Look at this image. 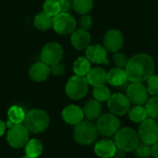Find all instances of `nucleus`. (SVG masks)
Masks as SVG:
<instances>
[{"mask_svg": "<svg viewBox=\"0 0 158 158\" xmlns=\"http://www.w3.org/2000/svg\"><path fill=\"white\" fill-rule=\"evenodd\" d=\"M140 140L146 144H155L158 142V123L154 118H146L139 127Z\"/></svg>", "mask_w": 158, "mask_h": 158, "instance_id": "obj_8", "label": "nucleus"}, {"mask_svg": "<svg viewBox=\"0 0 158 158\" xmlns=\"http://www.w3.org/2000/svg\"><path fill=\"white\" fill-rule=\"evenodd\" d=\"M44 12L54 18L57 14L61 12L60 10V6L57 0H45L43 6Z\"/></svg>", "mask_w": 158, "mask_h": 158, "instance_id": "obj_28", "label": "nucleus"}, {"mask_svg": "<svg viewBox=\"0 0 158 158\" xmlns=\"http://www.w3.org/2000/svg\"><path fill=\"white\" fill-rule=\"evenodd\" d=\"M21 158H31V157H29V156H23V157Z\"/></svg>", "mask_w": 158, "mask_h": 158, "instance_id": "obj_40", "label": "nucleus"}, {"mask_svg": "<svg viewBox=\"0 0 158 158\" xmlns=\"http://www.w3.org/2000/svg\"><path fill=\"white\" fill-rule=\"evenodd\" d=\"M88 83L94 87L99 85H105L106 82V72L101 68H93L85 76Z\"/></svg>", "mask_w": 158, "mask_h": 158, "instance_id": "obj_21", "label": "nucleus"}, {"mask_svg": "<svg viewBox=\"0 0 158 158\" xmlns=\"http://www.w3.org/2000/svg\"><path fill=\"white\" fill-rule=\"evenodd\" d=\"M128 81L127 74L125 69H119V68H115L110 69L106 73V82L109 84L119 87L121 85H124Z\"/></svg>", "mask_w": 158, "mask_h": 158, "instance_id": "obj_19", "label": "nucleus"}, {"mask_svg": "<svg viewBox=\"0 0 158 158\" xmlns=\"http://www.w3.org/2000/svg\"><path fill=\"white\" fill-rule=\"evenodd\" d=\"M43 149V143L38 139H30L25 144V154L29 157L37 158L40 156Z\"/></svg>", "mask_w": 158, "mask_h": 158, "instance_id": "obj_22", "label": "nucleus"}, {"mask_svg": "<svg viewBox=\"0 0 158 158\" xmlns=\"http://www.w3.org/2000/svg\"><path fill=\"white\" fill-rule=\"evenodd\" d=\"M24 126L30 133L38 134L47 130L50 122L48 114L42 109H32L26 113Z\"/></svg>", "mask_w": 158, "mask_h": 158, "instance_id": "obj_2", "label": "nucleus"}, {"mask_svg": "<svg viewBox=\"0 0 158 158\" xmlns=\"http://www.w3.org/2000/svg\"><path fill=\"white\" fill-rule=\"evenodd\" d=\"M86 58L94 64H109V61L107 59V53L106 49L100 45V44H94L89 45L86 48Z\"/></svg>", "mask_w": 158, "mask_h": 158, "instance_id": "obj_14", "label": "nucleus"}, {"mask_svg": "<svg viewBox=\"0 0 158 158\" xmlns=\"http://www.w3.org/2000/svg\"><path fill=\"white\" fill-rule=\"evenodd\" d=\"M33 23H34V26L38 30L46 31L52 27L53 18L51 16H49L48 14H46L45 12L42 11L35 16Z\"/></svg>", "mask_w": 158, "mask_h": 158, "instance_id": "obj_23", "label": "nucleus"}, {"mask_svg": "<svg viewBox=\"0 0 158 158\" xmlns=\"http://www.w3.org/2000/svg\"><path fill=\"white\" fill-rule=\"evenodd\" d=\"M77 26V21L69 12H60L53 18L52 27L54 31L61 35L72 33Z\"/></svg>", "mask_w": 158, "mask_h": 158, "instance_id": "obj_6", "label": "nucleus"}, {"mask_svg": "<svg viewBox=\"0 0 158 158\" xmlns=\"http://www.w3.org/2000/svg\"><path fill=\"white\" fill-rule=\"evenodd\" d=\"M93 94H94V99H96L99 102L107 101L109 99V97L111 96L109 89L107 87H106L105 85L95 86L93 90Z\"/></svg>", "mask_w": 158, "mask_h": 158, "instance_id": "obj_29", "label": "nucleus"}, {"mask_svg": "<svg viewBox=\"0 0 158 158\" xmlns=\"http://www.w3.org/2000/svg\"><path fill=\"white\" fill-rule=\"evenodd\" d=\"M113 61H114L115 65L117 66V68L125 69V68L127 67V64L129 62V58L127 57V56L124 53L116 52L115 55L113 56Z\"/></svg>", "mask_w": 158, "mask_h": 158, "instance_id": "obj_32", "label": "nucleus"}, {"mask_svg": "<svg viewBox=\"0 0 158 158\" xmlns=\"http://www.w3.org/2000/svg\"><path fill=\"white\" fill-rule=\"evenodd\" d=\"M125 71L128 81L131 82H143L154 74L155 63L150 56L138 54L129 59Z\"/></svg>", "mask_w": 158, "mask_h": 158, "instance_id": "obj_1", "label": "nucleus"}, {"mask_svg": "<svg viewBox=\"0 0 158 158\" xmlns=\"http://www.w3.org/2000/svg\"><path fill=\"white\" fill-rule=\"evenodd\" d=\"M84 114L82 109L75 105H69L66 106L62 111L63 120L69 125H77L83 120Z\"/></svg>", "mask_w": 158, "mask_h": 158, "instance_id": "obj_15", "label": "nucleus"}, {"mask_svg": "<svg viewBox=\"0 0 158 158\" xmlns=\"http://www.w3.org/2000/svg\"><path fill=\"white\" fill-rule=\"evenodd\" d=\"M107 106L109 110L118 116L126 115L131 109V102L126 95L120 93L112 94L107 100Z\"/></svg>", "mask_w": 158, "mask_h": 158, "instance_id": "obj_11", "label": "nucleus"}, {"mask_svg": "<svg viewBox=\"0 0 158 158\" xmlns=\"http://www.w3.org/2000/svg\"><path fill=\"white\" fill-rule=\"evenodd\" d=\"M139 135L131 128H122L115 134V144L118 150L131 152L139 145Z\"/></svg>", "mask_w": 158, "mask_h": 158, "instance_id": "obj_4", "label": "nucleus"}, {"mask_svg": "<svg viewBox=\"0 0 158 158\" xmlns=\"http://www.w3.org/2000/svg\"><path fill=\"white\" fill-rule=\"evenodd\" d=\"M134 151L137 158H150L152 156V146L150 144L139 143Z\"/></svg>", "mask_w": 158, "mask_h": 158, "instance_id": "obj_31", "label": "nucleus"}, {"mask_svg": "<svg viewBox=\"0 0 158 158\" xmlns=\"http://www.w3.org/2000/svg\"><path fill=\"white\" fill-rule=\"evenodd\" d=\"M146 90L148 94L152 95H158V76L152 75L147 80V86Z\"/></svg>", "mask_w": 158, "mask_h": 158, "instance_id": "obj_33", "label": "nucleus"}, {"mask_svg": "<svg viewBox=\"0 0 158 158\" xmlns=\"http://www.w3.org/2000/svg\"><path fill=\"white\" fill-rule=\"evenodd\" d=\"M72 6L81 15L87 14L94 6V0H73Z\"/></svg>", "mask_w": 158, "mask_h": 158, "instance_id": "obj_27", "label": "nucleus"}, {"mask_svg": "<svg viewBox=\"0 0 158 158\" xmlns=\"http://www.w3.org/2000/svg\"><path fill=\"white\" fill-rule=\"evenodd\" d=\"M25 111L19 106H12L7 110L8 121L12 124H22L25 118Z\"/></svg>", "mask_w": 158, "mask_h": 158, "instance_id": "obj_24", "label": "nucleus"}, {"mask_svg": "<svg viewBox=\"0 0 158 158\" xmlns=\"http://www.w3.org/2000/svg\"><path fill=\"white\" fill-rule=\"evenodd\" d=\"M113 158H125V152L121 151V150H117V152L115 153Z\"/></svg>", "mask_w": 158, "mask_h": 158, "instance_id": "obj_39", "label": "nucleus"}, {"mask_svg": "<svg viewBox=\"0 0 158 158\" xmlns=\"http://www.w3.org/2000/svg\"><path fill=\"white\" fill-rule=\"evenodd\" d=\"M91 62L83 56L77 58L73 64V70L76 75L79 76H86L87 73L91 69Z\"/></svg>", "mask_w": 158, "mask_h": 158, "instance_id": "obj_25", "label": "nucleus"}, {"mask_svg": "<svg viewBox=\"0 0 158 158\" xmlns=\"http://www.w3.org/2000/svg\"><path fill=\"white\" fill-rule=\"evenodd\" d=\"M118 148L114 142L110 140H101L94 145L95 154L101 158H111L114 156Z\"/></svg>", "mask_w": 158, "mask_h": 158, "instance_id": "obj_17", "label": "nucleus"}, {"mask_svg": "<svg viewBox=\"0 0 158 158\" xmlns=\"http://www.w3.org/2000/svg\"><path fill=\"white\" fill-rule=\"evenodd\" d=\"M120 127L119 118L114 114H104L98 118L96 128L98 132L105 136H112L117 133Z\"/></svg>", "mask_w": 158, "mask_h": 158, "instance_id": "obj_9", "label": "nucleus"}, {"mask_svg": "<svg viewBox=\"0 0 158 158\" xmlns=\"http://www.w3.org/2000/svg\"><path fill=\"white\" fill-rule=\"evenodd\" d=\"M145 109L151 118H158V95H155L146 103Z\"/></svg>", "mask_w": 158, "mask_h": 158, "instance_id": "obj_30", "label": "nucleus"}, {"mask_svg": "<svg viewBox=\"0 0 158 158\" xmlns=\"http://www.w3.org/2000/svg\"><path fill=\"white\" fill-rule=\"evenodd\" d=\"M129 118L131 121L135 123H140L143 122L147 118V112L145 107L142 106H135L134 107L131 108L129 110Z\"/></svg>", "mask_w": 158, "mask_h": 158, "instance_id": "obj_26", "label": "nucleus"}, {"mask_svg": "<svg viewBox=\"0 0 158 158\" xmlns=\"http://www.w3.org/2000/svg\"><path fill=\"white\" fill-rule=\"evenodd\" d=\"M152 156L154 158H158V142L152 147Z\"/></svg>", "mask_w": 158, "mask_h": 158, "instance_id": "obj_37", "label": "nucleus"}, {"mask_svg": "<svg viewBox=\"0 0 158 158\" xmlns=\"http://www.w3.org/2000/svg\"><path fill=\"white\" fill-rule=\"evenodd\" d=\"M71 44L77 50L86 49L91 43V35L87 31L79 29L72 32L70 37Z\"/></svg>", "mask_w": 158, "mask_h": 158, "instance_id": "obj_18", "label": "nucleus"}, {"mask_svg": "<svg viewBox=\"0 0 158 158\" xmlns=\"http://www.w3.org/2000/svg\"><path fill=\"white\" fill-rule=\"evenodd\" d=\"M6 123H5L3 120L0 119V137H2L3 134L5 133V131H6Z\"/></svg>", "mask_w": 158, "mask_h": 158, "instance_id": "obj_38", "label": "nucleus"}, {"mask_svg": "<svg viewBox=\"0 0 158 158\" xmlns=\"http://www.w3.org/2000/svg\"><path fill=\"white\" fill-rule=\"evenodd\" d=\"M41 60L48 66H53L61 61L63 57V48L56 42L46 44L41 51Z\"/></svg>", "mask_w": 158, "mask_h": 158, "instance_id": "obj_10", "label": "nucleus"}, {"mask_svg": "<svg viewBox=\"0 0 158 158\" xmlns=\"http://www.w3.org/2000/svg\"><path fill=\"white\" fill-rule=\"evenodd\" d=\"M50 74H51L50 66L46 65L43 61L34 63L29 70L30 78L37 82L44 81L45 80H47Z\"/></svg>", "mask_w": 158, "mask_h": 158, "instance_id": "obj_16", "label": "nucleus"}, {"mask_svg": "<svg viewBox=\"0 0 158 158\" xmlns=\"http://www.w3.org/2000/svg\"><path fill=\"white\" fill-rule=\"evenodd\" d=\"M126 93L130 102L136 106L143 105L148 99V92L142 82H132L127 87Z\"/></svg>", "mask_w": 158, "mask_h": 158, "instance_id": "obj_12", "label": "nucleus"}, {"mask_svg": "<svg viewBox=\"0 0 158 158\" xmlns=\"http://www.w3.org/2000/svg\"><path fill=\"white\" fill-rule=\"evenodd\" d=\"M84 117H86L89 120L96 119L100 117L102 113V105L101 102L97 101L96 99L89 100L85 103L82 108Z\"/></svg>", "mask_w": 158, "mask_h": 158, "instance_id": "obj_20", "label": "nucleus"}, {"mask_svg": "<svg viewBox=\"0 0 158 158\" xmlns=\"http://www.w3.org/2000/svg\"><path fill=\"white\" fill-rule=\"evenodd\" d=\"M104 47L110 52H118L124 44V37L121 31L112 29L108 31L104 36Z\"/></svg>", "mask_w": 158, "mask_h": 158, "instance_id": "obj_13", "label": "nucleus"}, {"mask_svg": "<svg viewBox=\"0 0 158 158\" xmlns=\"http://www.w3.org/2000/svg\"><path fill=\"white\" fill-rule=\"evenodd\" d=\"M29 131L22 124H13L11 127H9L7 134H6V140L9 145L13 148L19 149L27 143L29 141Z\"/></svg>", "mask_w": 158, "mask_h": 158, "instance_id": "obj_7", "label": "nucleus"}, {"mask_svg": "<svg viewBox=\"0 0 158 158\" xmlns=\"http://www.w3.org/2000/svg\"><path fill=\"white\" fill-rule=\"evenodd\" d=\"M89 89V83L84 76L74 75L67 81L66 84V94L73 100H79L83 98Z\"/></svg>", "mask_w": 158, "mask_h": 158, "instance_id": "obj_5", "label": "nucleus"}, {"mask_svg": "<svg viewBox=\"0 0 158 158\" xmlns=\"http://www.w3.org/2000/svg\"><path fill=\"white\" fill-rule=\"evenodd\" d=\"M50 71H51V74L54 76H62L65 72V67L63 64L59 62L57 64L50 66Z\"/></svg>", "mask_w": 158, "mask_h": 158, "instance_id": "obj_35", "label": "nucleus"}, {"mask_svg": "<svg viewBox=\"0 0 158 158\" xmlns=\"http://www.w3.org/2000/svg\"><path fill=\"white\" fill-rule=\"evenodd\" d=\"M74 139L81 145H90L95 142L98 136V130L96 125L90 120L81 121L75 126Z\"/></svg>", "mask_w": 158, "mask_h": 158, "instance_id": "obj_3", "label": "nucleus"}, {"mask_svg": "<svg viewBox=\"0 0 158 158\" xmlns=\"http://www.w3.org/2000/svg\"><path fill=\"white\" fill-rule=\"evenodd\" d=\"M60 6L61 12H69L72 6V3L70 0H57Z\"/></svg>", "mask_w": 158, "mask_h": 158, "instance_id": "obj_36", "label": "nucleus"}, {"mask_svg": "<svg viewBox=\"0 0 158 158\" xmlns=\"http://www.w3.org/2000/svg\"><path fill=\"white\" fill-rule=\"evenodd\" d=\"M92 25H93V19L91 16L84 14L81 17L80 21H79L80 29L84 30V31H88L92 27Z\"/></svg>", "mask_w": 158, "mask_h": 158, "instance_id": "obj_34", "label": "nucleus"}]
</instances>
